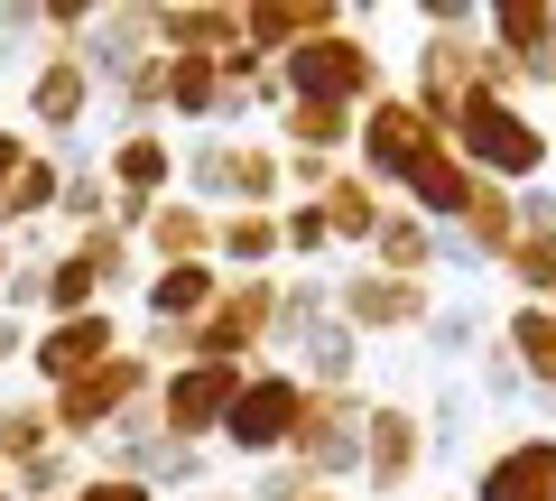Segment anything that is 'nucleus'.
Listing matches in <instances>:
<instances>
[{"label": "nucleus", "instance_id": "f257e3e1", "mask_svg": "<svg viewBox=\"0 0 556 501\" xmlns=\"http://www.w3.org/2000/svg\"><path fill=\"white\" fill-rule=\"evenodd\" d=\"M177 196L214 204V214H278L288 159L269 130H204V140H177Z\"/></svg>", "mask_w": 556, "mask_h": 501}, {"label": "nucleus", "instance_id": "f03ea898", "mask_svg": "<svg viewBox=\"0 0 556 501\" xmlns=\"http://www.w3.org/2000/svg\"><path fill=\"white\" fill-rule=\"evenodd\" d=\"M445 149H455L473 177H492V186H547V159H556V130L529 112V102H510V93H464L455 102V130H445Z\"/></svg>", "mask_w": 556, "mask_h": 501}, {"label": "nucleus", "instance_id": "7ed1b4c3", "mask_svg": "<svg viewBox=\"0 0 556 501\" xmlns=\"http://www.w3.org/2000/svg\"><path fill=\"white\" fill-rule=\"evenodd\" d=\"M149 390H159V362L139 353V343H121L102 372H84V381H65V390H38V400H47V418H56V446L84 455V446H102Z\"/></svg>", "mask_w": 556, "mask_h": 501}, {"label": "nucleus", "instance_id": "20e7f679", "mask_svg": "<svg viewBox=\"0 0 556 501\" xmlns=\"http://www.w3.org/2000/svg\"><path fill=\"white\" fill-rule=\"evenodd\" d=\"M278 84H288V102H343V112H371L380 93H390V57L371 47V28H334V38L298 47V57H278Z\"/></svg>", "mask_w": 556, "mask_h": 501}, {"label": "nucleus", "instance_id": "39448f33", "mask_svg": "<svg viewBox=\"0 0 556 501\" xmlns=\"http://www.w3.org/2000/svg\"><path fill=\"white\" fill-rule=\"evenodd\" d=\"M437 159H445V130H437V121H427V112H417V102H408V93H399V84H390V93H380L371 112H362L353 167H362V177H371L380 196L399 204V196H408V186L427 177V167H437Z\"/></svg>", "mask_w": 556, "mask_h": 501}, {"label": "nucleus", "instance_id": "423d86ee", "mask_svg": "<svg viewBox=\"0 0 556 501\" xmlns=\"http://www.w3.org/2000/svg\"><path fill=\"white\" fill-rule=\"evenodd\" d=\"M306 400H316V390H306L288 362H251V381H241L232 418H223V455H241V464H278L288 446H298Z\"/></svg>", "mask_w": 556, "mask_h": 501}, {"label": "nucleus", "instance_id": "0eeeda50", "mask_svg": "<svg viewBox=\"0 0 556 501\" xmlns=\"http://www.w3.org/2000/svg\"><path fill=\"white\" fill-rule=\"evenodd\" d=\"M269 335H278V270L269 279H223V298L186 325V362H269Z\"/></svg>", "mask_w": 556, "mask_h": 501}, {"label": "nucleus", "instance_id": "6e6552de", "mask_svg": "<svg viewBox=\"0 0 556 501\" xmlns=\"http://www.w3.org/2000/svg\"><path fill=\"white\" fill-rule=\"evenodd\" d=\"M20 112H28V140L56 149V159L84 140V121H102V84H93V65H84V47H47V57L28 65Z\"/></svg>", "mask_w": 556, "mask_h": 501}, {"label": "nucleus", "instance_id": "1a4fd4ad", "mask_svg": "<svg viewBox=\"0 0 556 501\" xmlns=\"http://www.w3.org/2000/svg\"><path fill=\"white\" fill-rule=\"evenodd\" d=\"M334 316L353 325L362 343H380V335H427V316H437V279H390V270L353 261V270H334Z\"/></svg>", "mask_w": 556, "mask_h": 501}, {"label": "nucleus", "instance_id": "9d476101", "mask_svg": "<svg viewBox=\"0 0 556 501\" xmlns=\"http://www.w3.org/2000/svg\"><path fill=\"white\" fill-rule=\"evenodd\" d=\"M427 409L417 400H371L362 409V483L353 492H371V501H399V492H417V474H427Z\"/></svg>", "mask_w": 556, "mask_h": 501}, {"label": "nucleus", "instance_id": "9b49d317", "mask_svg": "<svg viewBox=\"0 0 556 501\" xmlns=\"http://www.w3.org/2000/svg\"><path fill=\"white\" fill-rule=\"evenodd\" d=\"M241 381H251V372H232V362H177V372H159V427L177 446H204V455H214Z\"/></svg>", "mask_w": 556, "mask_h": 501}, {"label": "nucleus", "instance_id": "f8f14e48", "mask_svg": "<svg viewBox=\"0 0 556 501\" xmlns=\"http://www.w3.org/2000/svg\"><path fill=\"white\" fill-rule=\"evenodd\" d=\"M93 159H102V177H112V223L121 233H139L149 204L177 196V130H130V140H102Z\"/></svg>", "mask_w": 556, "mask_h": 501}, {"label": "nucleus", "instance_id": "ddd939ff", "mask_svg": "<svg viewBox=\"0 0 556 501\" xmlns=\"http://www.w3.org/2000/svg\"><path fill=\"white\" fill-rule=\"evenodd\" d=\"M121 343H130V325H121L112 306H93V316H56V325L28 335V381H38V390H65V381H84V372H102Z\"/></svg>", "mask_w": 556, "mask_h": 501}, {"label": "nucleus", "instance_id": "4468645a", "mask_svg": "<svg viewBox=\"0 0 556 501\" xmlns=\"http://www.w3.org/2000/svg\"><path fill=\"white\" fill-rule=\"evenodd\" d=\"M464 501H556V437H547V427H519V437H501L492 455L473 464Z\"/></svg>", "mask_w": 556, "mask_h": 501}, {"label": "nucleus", "instance_id": "2eb2a0df", "mask_svg": "<svg viewBox=\"0 0 556 501\" xmlns=\"http://www.w3.org/2000/svg\"><path fill=\"white\" fill-rule=\"evenodd\" d=\"M334 28H353V10H343V0H241V47H251L260 65L298 57V47L334 38Z\"/></svg>", "mask_w": 556, "mask_h": 501}, {"label": "nucleus", "instance_id": "dca6fc26", "mask_svg": "<svg viewBox=\"0 0 556 501\" xmlns=\"http://www.w3.org/2000/svg\"><path fill=\"white\" fill-rule=\"evenodd\" d=\"M159 57H241V0H159Z\"/></svg>", "mask_w": 556, "mask_h": 501}, {"label": "nucleus", "instance_id": "f3484780", "mask_svg": "<svg viewBox=\"0 0 556 501\" xmlns=\"http://www.w3.org/2000/svg\"><path fill=\"white\" fill-rule=\"evenodd\" d=\"M278 362H288L306 390H362V362H371V343H362L343 316H325V325H306V335L288 343Z\"/></svg>", "mask_w": 556, "mask_h": 501}, {"label": "nucleus", "instance_id": "a211bd4d", "mask_svg": "<svg viewBox=\"0 0 556 501\" xmlns=\"http://www.w3.org/2000/svg\"><path fill=\"white\" fill-rule=\"evenodd\" d=\"M139 261L149 270H177V261H214V204H195V196H167V204H149V223H139Z\"/></svg>", "mask_w": 556, "mask_h": 501}, {"label": "nucleus", "instance_id": "6ab92c4d", "mask_svg": "<svg viewBox=\"0 0 556 501\" xmlns=\"http://www.w3.org/2000/svg\"><path fill=\"white\" fill-rule=\"evenodd\" d=\"M316 214H325V233H334V251H371V233L390 223V196H380L371 177H362L353 159L325 177V196H316Z\"/></svg>", "mask_w": 556, "mask_h": 501}, {"label": "nucleus", "instance_id": "aec40b11", "mask_svg": "<svg viewBox=\"0 0 556 501\" xmlns=\"http://www.w3.org/2000/svg\"><path fill=\"white\" fill-rule=\"evenodd\" d=\"M214 298H223V270L214 261H177V270H149V279H139V316H149V325H177V335Z\"/></svg>", "mask_w": 556, "mask_h": 501}, {"label": "nucleus", "instance_id": "412c9836", "mask_svg": "<svg viewBox=\"0 0 556 501\" xmlns=\"http://www.w3.org/2000/svg\"><path fill=\"white\" fill-rule=\"evenodd\" d=\"M269 140L278 149H306V159H353L362 112H343V102H278V112H269Z\"/></svg>", "mask_w": 556, "mask_h": 501}, {"label": "nucleus", "instance_id": "4be33fe9", "mask_svg": "<svg viewBox=\"0 0 556 501\" xmlns=\"http://www.w3.org/2000/svg\"><path fill=\"white\" fill-rule=\"evenodd\" d=\"M492 335L510 343V362H519V381H529V400H556V306H501L492 316Z\"/></svg>", "mask_w": 556, "mask_h": 501}, {"label": "nucleus", "instance_id": "5701e85b", "mask_svg": "<svg viewBox=\"0 0 556 501\" xmlns=\"http://www.w3.org/2000/svg\"><path fill=\"white\" fill-rule=\"evenodd\" d=\"M482 38H492L510 65L547 75V47H556V0H482Z\"/></svg>", "mask_w": 556, "mask_h": 501}, {"label": "nucleus", "instance_id": "b1692460", "mask_svg": "<svg viewBox=\"0 0 556 501\" xmlns=\"http://www.w3.org/2000/svg\"><path fill=\"white\" fill-rule=\"evenodd\" d=\"M167 130H223V57H167Z\"/></svg>", "mask_w": 556, "mask_h": 501}, {"label": "nucleus", "instance_id": "393cba45", "mask_svg": "<svg viewBox=\"0 0 556 501\" xmlns=\"http://www.w3.org/2000/svg\"><path fill=\"white\" fill-rule=\"evenodd\" d=\"M56 196H65V159H56V149H28L20 177H10V196H0V233H38V223H56Z\"/></svg>", "mask_w": 556, "mask_h": 501}, {"label": "nucleus", "instance_id": "a878e982", "mask_svg": "<svg viewBox=\"0 0 556 501\" xmlns=\"http://www.w3.org/2000/svg\"><path fill=\"white\" fill-rule=\"evenodd\" d=\"M84 270H93V288H102V306L112 298H139V279H149V261H139V241L121 233V223H102V233H75L65 241Z\"/></svg>", "mask_w": 556, "mask_h": 501}, {"label": "nucleus", "instance_id": "bb28decb", "mask_svg": "<svg viewBox=\"0 0 556 501\" xmlns=\"http://www.w3.org/2000/svg\"><path fill=\"white\" fill-rule=\"evenodd\" d=\"M371 270H390V279H437V223H417L408 204H390V223L371 233V251H362Z\"/></svg>", "mask_w": 556, "mask_h": 501}, {"label": "nucleus", "instance_id": "cd10ccee", "mask_svg": "<svg viewBox=\"0 0 556 501\" xmlns=\"http://www.w3.org/2000/svg\"><path fill=\"white\" fill-rule=\"evenodd\" d=\"M112 223V177H102L93 149H65V196H56V233H102Z\"/></svg>", "mask_w": 556, "mask_h": 501}, {"label": "nucleus", "instance_id": "c85d7f7f", "mask_svg": "<svg viewBox=\"0 0 556 501\" xmlns=\"http://www.w3.org/2000/svg\"><path fill=\"white\" fill-rule=\"evenodd\" d=\"M56 446V418H47V400L28 390V400H0V483L20 474L28 455H47Z\"/></svg>", "mask_w": 556, "mask_h": 501}, {"label": "nucleus", "instance_id": "c756f323", "mask_svg": "<svg viewBox=\"0 0 556 501\" xmlns=\"http://www.w3.org/2000/svg\"><path fill=\"white\" fill-rule=\"evenodd\" d=\"M482 343H492V316H482L473 298H445L437 316H427V353H437L445 372H455V362H473Z\"/></svg>", "mask_w": 556, "mask_h": 501}, {"label": "nucleus", "instance_id": "7c9ffc66", "mask_svg": "<svg viewBox=\"0 0 556 501\" xmlns=\"http://www.w3.org/2000/svg\"><path fill=\"white\" fill-rule=\"evenodd\" d=\"M75 483H84V455L75 446H47V455H28L20 474H10V492L20 501H75Z\"/></svg>", "mask_w": 556, "mask_h": 501}, {"label": "nucleus", "instance_id": "2f4dec72", "mask_svg": "<svg viewBox=\"0 0 556 501\" xmlns=\"http://www.w3.org/2000/svg\"><path fill=\"white\" fill-rule=\"evenodd\" d=\"M93 306H102L93 270H84L75 251H56V261H47V306H38V325H56V316H93Z\"/></svg>", "mask_w": 556, "mask_h": 501}, {"label": "nucleus", "instance_id": "473e14b6", "mask_svg": "<svg viewBox=\"0 0 556 501\" xmlns=\"http://www.w3.org/2000/svg\"><path fill=\"white\" fill-rule=\"evenodd\" d=\"M519 400H529V381H519V362H510V343H482V353H473V409H519Z\"/></svg>", "mask_w": 556, "mask_h": 501}, {"label": "nucleus", "instance_id": "72a5a7b5", "mask_svg": "<svg viewBox=\"0 0 556 501\" xmlns=\"http://www.w3.org/2000/svg\"><path fill=\"white\" fill-rule=\"evenodd\" d=\"M464 437H473V390L445 381L437 400H427V455H464Z\"/></svg>", "mask_w": 556, "mask_h": 501}, {"label": "nucleus", "instance_id": "f704fd0d", "mask_svg": "<svg viewBox=\"0 0 556 501\" xmlns=\"http://www.w3.org/2000/svg\"><path fill=\"white\" fill-rule=\"evenodd\" d=\"M278 241H288V261H298V270L334 261V233H325V214H316V204H278Z\"/></svg>", "mask_w": 556, "mask_h": 501}, {"label": "nucleus", "instance_id": "c9c22d12", "mask_svg": "<svg viewBox=\"0 0 556 501\" xmlns=\"http://www.w3.org/2000/svg\"><path fill=\"white\" fill-rule=\"evenodd\" d=\"M306 492H325V483L306 474L298 455H278V464H251V492L241 501H306Z\"/></svg>", "mask_w": 556, "mask_h": 501}, {"label": "nucleus", "instance_id": "e433bc0d", "mask_svg": "<svg viewBox=\"0 0 556 501\" xmlns=\"http://www.w3.org/2000/svg\"><path fill=\"white\" fill-rule=\"evenodd\" d=\"M417 38H482V0H417Z\"/></svg>", "mask_w": 556, "mask_h": 501}, {"label": "nucleus", "instance_id": "4c0bfd02", "mask_svg": "<svg viewBox=\"0 0 556 501\" xmlns=\"http://www.w3.org/2000/svg\"><path fill=\"white\" fill-rule=\"evenodd\" d=\"M75 501H159V492H149V483H130V474H84Z\"/></svg>", "mask_w": 556, "mask_h": 501}, {"label": "nucleus", "instance_id": "58836bf2", "mask_svg": "<svg viewBox=\"0 0 556 501\" xmlns=\"http://www.w3.org/2000/svg\"><path fill=\"white\" fill-rule=\"evenodd\" d=\"M28 149H38V140H28V130H10V121H0V196H10V177H20V159H28Z\"/></svg>", "mask_w": 556, "mask_h": 501}, {"label": "nucleus", "instance_id": "ea45409f", "mask_svg": "<svg viewBox=\"0 0 556 501\" xmlns=\"http://www.w3.org/2000/svg\"><path fill=\"white\" fill-rule=\"evenodd\" d=\"M28 335H38V325H20V316H0V362H28Z\"/></svg>", "mask_w": 556, "mask_h": 501}, {"label": "nucleus", "instance_id": "a19ab883", "mask_svg": "<svg viewBox=\"0 0 556 501\" xmlns=\"http://www.w3.org/2000/svg\"><path fill=\"white\" fill-rule=\"evenodd\" d=\"M10 270H20V241H10V233H0V288H10Z\"/></svg>", "mask_w": 556, "mask_h": 501}, {"label": "nucleus", "instance_id": "79ce46f5", "mask_svg": "<svg viewBox=\"0 0 556 501\" xmlns=\"http://www.w3.org/2000/svg\"><path fill=\"white\" fill-rule=\"evenodd\" d=\"M538 93H556V47H547V75H538Z\"/></svg>", "mask_w": 556, "mask_h": 501}, {"label": "nucleus", "instance_id": "37998d69", "mask_svg": "<svg viewBox=\"0 0 556 501\" xmlns=\"http://www.w3.org/2000/svg\"><path fill=\"white\" fill-rule=\"evenodd\" d=\"M177 501H241V492H177Z\"/></svg>", "mask_w": 556, "mask_h": 501}, {"label": "nucleus", "instance_id": "c03bdc74", "mask_svg": "<svg viewBox=\"0 0 556 501\" xmlns=\"http://www.w3.org/2000/svg\"><path fill=\"white\" fill-rule=\"evenodd\" d=\"M306 501H353V492H306Z\"/></svg>", "mask_w": 556, "mask_h": 501}, {"label": "nucleus", "instance_id": "a18cd8bd", "mask_svg": "<svg viewBox=\"0 0 556 501\" xmlns=\"http://www.w3.org/2000/svg\"><path fill=\"white\" fill-rule=\"evenodd\" d=\"M0 501H20V492H10V483H0Z\"/></svg>", "mask_w": 556, "mask_h": 501}]
</instances>
